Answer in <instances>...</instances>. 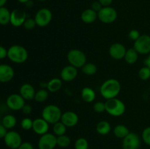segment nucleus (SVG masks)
Instances as JSON below:
<instances>
[{"mask_svg": "<svg viewBox=\"0 0 150 149\" xmlns=\"http://www.w3.org/2000/svg\"><path fill=\"white\" fill-rule=\"evenodd\" d=\"M81 96L82 99L85 102L87 103H91L93 102L96 97V93L95 91L90 87H84L82 89L81 92Z\"/></svg>", "mask_w": 150, "mask_h": 149, "instance_id": "obj_21", "label": "nucleus"}, {"mask_svg": "<svg viewBox=\"0 0 150 149\" xmlns=\"http://www.w3.org/2000/svg\"><path fill=\"white\" fill-rule=\"evenodd\" d=\"M49 129V124L42 118H38L33 120L32 130L35 134L38 135H42L48 133Z\"/></svg>", "mask_w": 150, "mask_h": 149, "instance_id": "obj_15", "label": "nucleus"}, {"mask_svg": "<svg viewBox=\"0 0 150 149\" xmlns=\"http://www.w3.org/2000/svg\"><path fill=\"white\" fill-rule=\"evenodd\" d=\"M82 72L88 76L95 75L98 72V67L93 63H86L81 68Z\"/></svg>", "mask_w": 150, "mask_h": 149, "instance_id": "obj_28", "label": "nucleus"}, {"mask_svg": "<svg viewBox=\"0 0 150 149\" xmlns=\"http://www.w3.org/2000/svg\"><path fill=\"white\" fill-rule=\"evenodd\" d=\"M103 7H109L112 4L113 0H98Z\"/></svg>", "mask_w": 150, "mask_h": 149, "instance_id": "obj_44", "label": "nucleus"}, {"mask_svg": "<svg viewBox=\"0 0 150 149\" xmlns=\"http://www.w3.org/2000/svg\"><path fill=\"white\" fill-rule=\"evenodd\" d=\"M7 133V129L2 125L0 124V138H4L5 135Z\"/></svg>", "mask_w": 150, "mask_h": 149, "instance_id": "obj_43", "label": "nucleus"}, {"mask_svg": "<svg viewBox=\"0 0 150 149\" xmlns=\"http://www.w3.org/2000/svg\"><path fill=\"white\" fill-rule=\"evenodd\" d=\"M7 57V50L4 47L0 45V59H4Z\"/></svg>", "mask_w": 150, "mask_h": 149, "instance_id": "obj_42", "label": "nucleus"}, {"mask_svg": "<svg viewBox=\"0 0 150 149\" xmlns=\"http://www.w3.org/2000/svg\"><path fill=\"white\" fill-rule=\"evenodd\" d=\"M67 58L70 65L76 68H82L86 63V56L84 53L79 49H72L68 51Z\"/></svg>", "mask_w": 150, "mask_h": 149, "instance_id": "obj_5", "label": "nucleus"}, {"mask_svg": "<svg viewBox=\"0 0 150 149\" xmlns=\"http://www.w3.org/2000/svg\"><path fill=\"white\" fill-rule=\"evenodd\" d=\"M113 132L115 137L120 139H124L130 133L128 128L123 124H118L114 128Z\"/></svg>", "mask_w": 150, "mask_h": 149, "instance_id": "obj_25", "label": "nucleus"}, {"mask_svg": "<svg viewBox=\"0 0 150 149\" xmlns=\"http://www.w3.org/2000/svg\"><path fill=\"white\" fill-rule=\"evenodd\" d=\"M29 57L28 51L20 45H13L7 50V58L13 63L23 64Z\"/></svg>", "mask_w": 150, "mask_h": 149, "instance_id": "obj_2", "label": "nucleus"}, {"mask_svg": "<svg viewBox=\"0 0 150 149\" xmlns=\"http://www.w3.org/2000/svg\"><path fill=\"white\" fill-rule=\"evenodd\" d=\"M93 110L98 113H102L105 111V102H97L93 105Z\"/></svg>", "mask_w": 150, "mask_h": 149, "instance_id": "obj_37", "label": "nucleus"}, {"mask_svg": "<svg viewBox=\"0 0 150 149\" xmlns=\"http://www.w3.org/2000/svg\"><path fill=\"white\" fill-rule=\"evenodd\" d=\"M21 110L23 112V113L25 114V115H29L32 112V108L31 107V105L25 104Z\"/></svg>", "mask_w": 150, "mask_h": 149, "instance_id": "obj_41", "label": "nucleus"}, {"mask_svg": "<svg viewBox=\"0 0 150 149\" xmlns=\"http://www.w3.org/2000/svg\"><path fill=\"white\" fill-rule=\"evenodd\" d=\"M26 18V13L23 10L15 9L11 12L10 23L15 27H19L23 26Z\"/></svg>", "mask_w": 150, "mask_h": 149, "instance_id": "obj_14", "label": "nucleus"}, {"mask_svg": "<svg viewBox=\"0 0 150 149\" xmlns=\"http://www.w3.org/2000/svg\"><path fill=\"white\" fill-rule=\"evenodd\" d=\"M140 36V32L138 30H136V29H132V30L130 31V32H129L128 34L129 38H130L131 40H133V42H135L136 39H139Z\"/></svg>", "mask_w": 150, "mask_h": 149, "instance_id": "obj_38", "label": "nucleus"}, {"mask_svg": "<svg viewBox=\"0 0 150 149\" xmlns=\"http://www.w3.org/2000/svg\"><path fill=\"white\" fill-rule=\"evenodd\" d=\"M4 141L6 145L10 149H18L23 143L21 136L16 131H7L4 138Z\"/></svg>", "mask_w": 150, "mask_h": 149, "instance_id": "obj_10", "label": "nucleus"}, {"mask_svg": "<svg viewBox=\"0 0 150 149\" xmlns=\"http://www.w3.org/2000/svg\"><path fill=\"white\" fill-rule=\"evenodd\" d=\"M121 84L117 79H108L103 83L100 88V92L103 97L105 99L116 98L120 93Z\"/></svg>", "mask_w": 150, "mask_h": 149, "instance_id": "obj_1", "label": "nucleus"}, {"mask_svg": "<svg viewBox=\"0 0 150 149\" xmlns=\"http://www.w3.org/2000/svg\"><path fill=\"white\" fill-rule=\"evenodd\" d=\"M7 0H0V7H4V4L7 3Z\"/></svg>", "mask_w": 150, "mask_h": 149, "instance_id": "obj_46", "label": "nucleus"}, {"mask_svg": "<svg viewBox=\"0 0 150 149\" xmlns=\"http://www.w3.org/2000/svg\"><path fill=\"white\" fill-rule=\"evenodd\" d=\"M18 149H34V146L29 142H23Z\"/></svg>", "mask_w": 150, "mask_h": 149, "instance_id": "obj_40", "label": "nucleus"}, {"mask_svg": "<svg viewBox=\"0 0 150 149\" xmlns=\"http://www.w3.org/2000/svg\"><path fill=\"white\" fill-rule=\"evenodd\" d=\"M141 147V138L136 133L130 132L122 139L123 149H139Z\"/></svg>", "mask_w": 150, "mask_h": 149, "instance_id": "obj_11", "label": "nucleus"}, {"mask_svg": "<svg viewBox=\"0 0 150 149\" xmlns=\"http://www.w3.org/2000/svg\"><path fill=\"white\" fill-rule=\"evenodd\" d=\"M105 112L114 117L122 116L126 110L125 105L118 98H113L108 99L105 102Z\"/></svg>", "mask_w": 150, "mask_h": 149, "instance_id": "obj_3", "label": "nucleus"}, {"mask_svg": "<svg viewBox=\"0 0 150 149\" xmlns=\"http://www.w3.org/2000/svg\"><path fill=\"white\" fill-rule=\"evenodd\" d=\"M11 12L5 7H0V25L5 26L10 23Z\"/></svg>", "mask_w": 150, "mask_h": 149, "instance_id": "obj_27", "label": "nucleus"}, {"mask_svg": "<svg viewBox=\"0 0 150 149\" xmlns=\"http://www.w3.org/2000/svg\"><path fill=\"white\" fill-rule=\"evenodd\" d=\"M133 48L139 54L146 55L150 53V36L149 34H142L134 42Z\"/></svg>", "mask_w": 150, "mask_h": 149, "instance_id": "obj_7", "label": "nucleus"}, {"mask_svg": "<svg viewBox=\"0 0 150 149\" xmlns=\"http://www.w3.org/2000/svg\"><path fill=\"white\" fill-rule=\"evenodd\" d=\"M62 115L61 109L56 105H46L42 110V118L49 124H54L59 121Z\"/></svg>", "mask_w": 150, "mask_h": 149, "instance_id": "obj_4", "label": "nucleus"}, {"mask_svg": "<svg viewBox=\"0 0 150 149\" xmlns=\"http://www.w3.org/2000/svg\"><path fill=\"white\" fill-rule=\"evenodd\" d=\"M18 1H19L20 3H23V4H26L27 1H29V0H17Z\"/></svg>", "mask_w": 150, "mask_h": 149, "instance_id": "obj_47", "label": "nucleus"}, {"mask_svg": "<svg viewBox=\"0 0 150 149\" xmlns=\"http://www.w3.org/2000/svg\"><path fill=\"white\" fill-rule=\"evenodd\" d=\"M139 58V53L133 48H129L126 51L124 59L128 64H134Z\"/></svg>", "mask_w": 150, "mask_h": 149, "instance_id": "obj_24", "label": "nucleus"}, {"mask_svg": "<svg viewBox=\"0 0 150 149\" xmlns=\"http://www.w3.org/2000/svg\"><path fill=\"white\" fill-rule=\"evenodd\" d=\"M103 7L101 5V4L98 1H94V2L92 4V5H91V9L93 10L94 11L96 12V13H98V12H99Z\"/></svg>", "mask_w": 150, "mask_h": 149, "instance_id": "obj_39", "label": "nucleus"}, {"mask_svg": "<svg viewBox=\"0 0 150 149\" xmlns=\"http://www.w3.org/2000/svg\"><path fill=\"white\" fill-rule=\"evenodd\" d=\"M139 77L142 80H147L150 78V69L146 66L142 67L139 71Z\"/></svg>", "mask_w": 150, "mask_h": 149, "instance_id": "obj_33", "label": "nucleus"}, {"mask_svg": "<svg viewBox=\"0 0 150 149\" xmlns=\"http://www.w3.org/2000/svg\"><path fill=\"white\" fill-rule=\"evenodd\" d=\"M23 26L24 27V29H26V30H32V29H35V26H37V23L35 18H29L26 19V20L23 23Z\"/></svg>", "mask_w": 150, "mask_h": 149, "instance_id": "obj_35", "label": "nucleus"}, {"mask_svg": "<svg viewBox=\"0 0 150 149\" xmlns=\"http://www.w3.org/2000/svg\"><path fill=\"white\" fill-rule=\"evenodd\" d=\"M78 75V69L73 66L69 65L64 67L60 72V77L62 81L71 82L76 78Z\"/></svg>", "mask_w": 150, "mask_h": 149, "instance_id": "obj_16", "label": "nucleus"}, {"mask_svg": "<svg viewBox=\"0 0 150 149\" xmlns=\"http://www.w3.org/2000/svg\"><path fill=\"white\" fill-rule=\"evenodd\" d=\"M75 149H88L89 148V143L87 140L83 137H80L76 140L74 144Z\"/></svg>", "mask_w": 150, "mask_h": 149, "instance_id": "obj_32", "label": "nucleus"}, {"mask_svg": "<svg viewBox=\"0 0 150 149\" xmlns=\"http://www.w3.org/2000/svg\"><path fill=\"white\" fill-rule=\"evenodd\" d=\"M98 18L103 23H105V24L112 23L117 20V12L114 7L111 6L103 7L98 13Z\"/></svg>", "mask_w": 150, "mask_h": 149, "instance_id": "obj_6", "label": "nucleus"}, {"mask_svg": "<svg viewBox=\"0 0 150 149\" xmlns=\"http://www.w3.org/2000/svg\"><path fill=\"white\" fill-rule=\"evenodd\" d=\"M79 121V115L73 111H66V112H64V113H62L61 119H60V121H62L66 127H70V128L77 125Z\"/></svg>", "mask_w": 150, "mask_h": 149, "instance_id": "obj_17", "label": "nucleus"}, {"mask_svg": "<svg viewBox=\"0 0 150 149\" xmlns=\"http://www.w3.org/2000/svg\"><path fill=\"white\" fill-rule=\"evenodd\" d=\"M48 97V91L46 89H41L37 91L35 93V100L38 102H43L47 100Z\"/></svg>", "mask_w": 150, "mask_h": 149, "instance_id": "obj_31", "label": "nucleus"}, {"mask_svg": "<svg viewBox=\"0 0 150 149\" xmlns=\"http://www.w3.org/2000/svg\"><path fill=\"white\" fill-rule=\"evenodd\" d=\"M35 89L29 83H24L22 85L19 89V94L25 99V100L30 101L35 99Z\"/></svg>", "mask_w": 150, "mask_h": 149, "instance_id": "obj_19", "label": "nucleus"}, {"mask_svg": "<svg viewBox=\"0 0 150 149\" xmlns=\"http://www.w3.org/2000/svg\"><path fill=\"white\" fill-rule=\"evenodd\" d=\"M142 139L144 143L150 146V127H146L142 133Z\"/></svg>", "mask_w": 150, "mask_h": 149, "instance_id": "obj_36", "label": "nucleus"}, {"mask_svg": "<svg viewBox=\"0 0 150 149\" xmlns=\"http://www.w3.org/2000/svg\"><path fill=\"white\" fill-rule=\"evenodd\" d=\"M62 86V80L60 78L54 77L51 79L47 83V90L51 93H56L61 89Z\"/></svg>", "mask_w": 150, "mask_h": 149, "instance_id": "obj_22", "label": "nucleus"}, {"mask_svg": "<svg viewBox=\"0 0 150 149\" xmlns=\"http://www.w3.org/2000/svg\"><path fill=\"white\" fill-rule=\"evenodd\" d=\"M144 65L150 69V53L147 56V58L144 60Z\"/></svg>", "mask_w": 150, "mask_h": 149, "instance_id": "obj_45", "label": "nucleus"}, {"mask_svg": "<svg viewBox=\"0 0 150 149\" xmlns=\"http://www.w3.org/2000/svg\"><path fill=\"white\" fill-rule=\"evenodd\" d=\"M127 49L123 44L116 42L110 46L108 53L110 56L115 60H121L124 58Z\"/></svg>", "mask_w": 150, "mask_h": 149, "instance_id": "obj_13", "label": "nucleus"}, {"mask_svg": "<svg viewBox=\"0 0 150 149\" xmlns=\"http://www.w3.org/2000/svg\"><path fill=\"white\" fill-rule=\"evenodd\" d=\"M32 126H33V120L31 119L30 118L26 117V118H23L21 121V127L23 129L26 130V131L32 129Z\"/></svg>", "mask_w": 150, "mask_h": 149, "instance_id": "obj_34", "label": "nucleus"}, {"mask_svg": "<svg viewBox=\"0 0 150 149\" xmlns=\"http://www.w3.org/2000/svg\"><path fill=\"white\" fill-rule=\"evenodd\" d=\"M25 99L18 93H13L7 97L6 104L10 110L13 111L21 110L25 105Z\"/></svg>", "mask_w": 150, "mask_h": 149, "instance_id": "obj_12", "label": "nucleus"}, {"mask_svg": "<svg viewBox=\"0 0 150 149\" xmlns=\"http://www.w3.org/2000/svg\"><path fill=\"white\" fill-rule=\"evenodd\" d=\"M15 72L13 67L8 64H0V83H8L13 80Z\"/></svg>", "mask_w": 150, "mask_h": 149, "instance_id": "obj_18", "label": "nucleus"}, {"mask_svg": "<svg viewBox=\"0 0 150 149\" xmlns=\"http://www.w3.org/2000/svg\"><path fill=\"white\" fill-rule=\"evenodd\" d=\"M57 145L59 147L62 148H67L71 143V140H70V137H68L66 134L64 135L58 136L57 138Z\"/></svg>", "mask_w": 150, "mask_h": 149, "instance_id": "obj_30", "label": "nucleus"}, {"mask_svg": "<svg viewBox=\"0 0 150 149\" xmlns=\"http://www.w3.org/2000/svg\"><path fill=\"white\" fill-rule=\"evenodd\" d=\"M57 136L52 133L42 134L38 140V149H54L57 145Z\"/></svg>", "mask_w": 150, "mask_h": 149, "instance_id": "obj_8", "label": "nucleus"}, {"mask_svg": "<svg viewBox=\"0 0 150 149\" xmlns=\"http://www.w3.org/2000/svg\"><path fill=\"white\" fill-rule=\"evenodd\" d=\"M53 125V132L57 137L65 134L67 127L62 121H58Z\"/></svg>", "mask_w": 150, "mask_h": 149, "instance_id": "obj_29", "label": "nucleus"}, {"mask_svg": "<svg viewBox=\"0 0 150 149\" xmlns=\"http://www.w3.org/2000/svg\"><path fill=\"white\" fill-rule=\"evenodd\" d=\"M17 124V119L13 115H6L3 117L1 120V124L5 127L7 129H11L14 128Z\"/></svg>", "mask_w": 150, "mask_h": 149, "instance_id": "obj_26", "label": "nucleus"}, {"mask_svg": "<svg viewBox=\"0 0 150 149\" xmlns=\"http://www.w3.org/2000/svg\"><path fill=\"white\" fill-rule=\"evenodd\" d=\"M111 131V126L107 121H100L96 125V131L100 135H107Z\"/></svg>", "mask_w": 150, "mask_h": 149, "instance_id": "obj_23", "label": "nucleus"}, {"mask_svg": "<svg viewBox=\"0 0 150 149\" xmlns=\"http://www.w3.org/2000/svg\"><path fill=\"white\" fill-rule=\"evenodd\" d=\"M53 15L51 10L48 8H41L36 13L35 20L37 26L40 27H45L48 26L52 20Z\"/></svg>", "mask_w": 150, "mask_h": 149, "instance_id": "obj_9", "label": "nucleus"}, {"mask_svg": "<svg viewBox=\"0 0 150 149\" xmlns=\"http://www.w3.org/2000/svg\"><path fill=\"white\" fill-rule=\"evenodd\" d=\"M38 1H46V0H38Z\"/></svg>", "mask_w": 150, "mask_h": 149, "instance_id": "obj_48", "label": "nucleus"}, {"mask_svg": "<svg viewBox=\"0 0 150 149\" xmlns=\"http://www.w3.org/2000/svg\"><path fill=\"white\" fill-rule=\"evenodd\" d=\"M97 18H98V13L94 11L91 8L83 10L81 15V20L86 24L94 23L97 20Z\"/></svg>", "mask_w": 150, "mask_h": 149, "instance_id": "obj_20", "label": "nucleus"}, {"mask_svg": "<svg viewBox=\"0 0 150 149\" xmlns=\"http://www.w3.org/2000/svg\"><path fill=\"white\" fill-rule=\"evenodd\" d=\"M0 120H1V116H0Z\"/></svg>", "mask_w": 150, "mask_h": 149, "instance_id": "obj_49", "label": "nucleus"}]
</instances>
